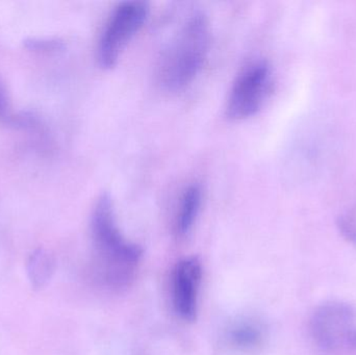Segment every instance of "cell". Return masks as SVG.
Returning a JSON list of instances; mask_svg holds the SVG:
<instances>
[{
	"label": "cell",
	"instance_id": "obj_1",
	"mask_svg": "<svg viewBox=\"0 0 356 355\" xmlns=\"http://www.w3.org/2000/svg\"><path fill=\"white\" fill-rule=\"evenodd\" d=\"M94 274L104 287L120 291L131 286L141 264L143 249L129 241L117 223L108 194L98 198L91 216Z\"/></svg>",
	"mask_w": 356,
	"mask_h": 355
},
{
	"label": "cell",
	"instance_id": "obj_2",
	"mask_svg": "<svg viewBox=\"0 0 356 355\" xmlns=\"http://www.w3.org/2000/svg\"><path fill=\"white\" fill-rule=\"evenodd\" d=\"M211 38L204 13L195 12L186 19L159 60L156 79L163 90L182 91L195 81L209 54Z\"/></svg>",
	"mask_w": 356,
	"mask_h": 355
},
{
	"label": "cell",
	"instance_id": "obj_3",
	"mask_svg": "<svg viewBox=\"0 0 356 355\" xmlns=\"http://www.w3.org/2000/svg\"><path fill=\"white\" fill-rule=\"evenodd\" d=\"M312 341L324 355L356 352V312L341 302L320 306L309 323Z\"/></svg>",
	"mask_w": 356,
	"mask_h": 355
},
{
	"label": "cell",
	"instance_id": "obj_4",
	"mask_svg": "<svg viewBox=\"0 0 356 355\" xmlns=\"http://www.w3.org/2000/svg\"><path fill=\"white\" fill-rule=\"evenodd\" d=\"M149 15V4L139 0L119 3L108 17L97 45V60L104 69L116 66L134 35Z\"/></svg>",
	"mask_w": 356,
	"mask_h": 355
},
{
	"label": "cell",
	"instance_id": "obj_5",
	"mask_svg": "<svg viewBox=\"0 0 356 355\" xmlns=\"http://www.w3.org/2000/svg\"><path fill=\"white\" fill-rule=\"evenodd\" d=\"M271 85V67L266 60L247 65L230 89L226 104L228 118L244 120L257 114L265 104Z\"/></svg>",
	"mask_w": 356,
	"mask_h": 355
},
{
	"label": "cell",
	"instance_id": "obj_6",
	"mask_svg": "<svg viewBox=\"0 0 356 355\" xmlns=\"http://www.w3.org/2000/svg\"><path fill=\"white\" fill-rule=\"evenodd\" d=\"M202 266L194 256L184 258L175 265L171 275V302L177 317L186 322L196 320Z\"/></svg>",
	"mask_w": 356,
	"mask_h": 355
},
{
	"label": "cell",
	"instance_id": "obj_7",
	"mask_svg": "<svg viewBox=\"0 0 356 355\" xmlns=\"http://www.w3.org/2000/svg\"><path fill=\"white\" fill-rule=\"evenodd\" d=\"M224 340L226 345L234 352H254L265 343V327L254 319H242L228 327Z\"/></svg>",
	"mask_w": 356,
	"mask_h": 355
},
{
	"label": "cell",
	"instance_id": "obj_8",
	"mask_svg": "<svg viewBox=\"0 0 356 355\" xmlns=\"http://www.w3.org/2000/svg\"><path fill=\"white\" fill-rule=\"evenodd\" d=\"M202 200V189L198 183H192L184 190L173 221V229L177 237H184L192 231L200 213Z\"/></svg>",
	"mask_w": 356,
	"mask_h": 355
},
{
	"label": "cell",
	"instance_id": "obj_9",
	"mask_svg": "<svg viewBox=\"0 0 356 355\" xmlns=\"http://www.w3.org/2000/svg\"><path fill=\"white\" fill-rule=\"evenodd\" d=\"M56 260L45 249H37L29 256L26 263L27 279L31 288L41 290L45 288L54 276Z\"/></svg>",
	"mask_w": 356,
	"mask_h": 355
},
{
	"label": "cell",
	"instance_id": "obj_10",
	"mask_svg": "<svg viewBox=\"0 0 356 355\" xmlns=\"http://www.w3.org/2000/svg\"><path fill=\"white\" fill-rule=\"evenodd\" d=\"M24 44L29 49L35 50V51H54L63 48V43L58 40L31 38V39L25 40Z\"/></svg>",
	"mask_w": 356,
	"mask_h": 355
},
{
	"label": "cell",
	"instance_id": "obj_11",
	"mask_svg": "<svg viewBox=\"0 0 356 355\" xmlns=\"http://www.w3.org/2000/svg\"><path fill=\"white\" fill-rule=\"evenodd\" d=\"M10 120H12V116H10L8 91H6V85L0 81V121L8 122Z\"/></svg>",
	"mask_w": 356,
	"mask_h": 355
}]
</instances>
